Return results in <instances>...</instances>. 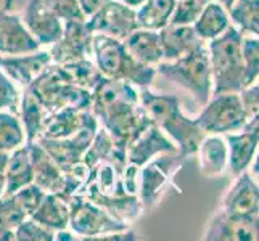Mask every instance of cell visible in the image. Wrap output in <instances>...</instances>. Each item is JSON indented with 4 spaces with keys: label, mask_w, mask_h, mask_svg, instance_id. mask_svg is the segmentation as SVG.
<instances>
[{
    "label": "cell",
    "mask_w": 259,
    "mask_h": 241,
    "mask_svg": "<svg viewBox=\"0 0 259 241\" xmlns=\"http://www.w3.org/2000/svg\"><path fill=\"white\" fill-rule=\"evenodd\" d=\"M82 163L87 166V178L79 195L129 225L142 216L144 206L139 196L129 195L124 186L126 147L116 143L108 132L98 126Z\"/></svg>",
    "instance_id": "6da1fadb"
},
{
    "label": "cell",
    "mask_w": 259,
    "mask_h": 241,
    "mask_svg": "<svg viewBox=\"0 0 259 241\" xmlns=\"http://www.w3.org/2000/svg\"><path fill=\"white\" fill-rule=\"evenodd\" d=\"M91 95V113L98 126L122 147L151 122L140 105L137 87L131 82L102 77Z\"/></svg>",
    "instance_id": "7a4b0ae2"
},
{
    "label": "cell",
    "mask_w": 259,
    "mask_h": 241,
    "mask_svg": "<svg viewBox=\"0 0 259 241\" xmlns=\"http://www.w3.org/2000/svg\"><path fill=\"white\" fill-rule=\"evenodd\" d=\"M139 100L151 122L174 141L179 153L184 158L196 153L206 133L198 127L195 119H189L182 113L177 97L155 93L148 90V87H144L139 92Z\"/></svg>",
    "instance_id": "3957f363"
},
{
    "label": "cell",
    "mask_w": 259,
    "mask_h": 241,
    "mask_svg": "<svg viewBox=\"0 0 259 241\" xmlns=\"http://www.w3.org/2000/svg\"><path fill=\"white\" fill-rule=\"evenodd\" d=\"M94 63L103 77L126 80L137 88L148 87L156 76V68L139 63L131 57L122 40L94 34L92 39Z\"/></svg>",
    "instance_id": "277c9868"
},
{
    "label": "cell",
    "mask_w": 259,
    "mask_h": 241,
    "mask_svg": "<svg viewBox=\"0 0 259 241\" xmlns=\"http://www.w3.org/2000/svg\"><path fill=\"white\" fill-rule=\"evenodd\" d=\"M243 34L235 26L229 28L208 43L214 93L240 92L243 88L242 65Z\"/></svg>",
    "instance_id": "5b68a950"
},
{
    "label": "cell",
    "mask_w": 259,
    "mask_h": 241,
    "mask_svg": "<svg viewBox=\"0 0 259 241\" xmlns=\"http://www.w3.org/2000/svg\"><path fill=\"white\" fill-rule=\"evenodd\" d=\"M156 66V73L164 76L172 84L189 90L201 106L209 100L212 77L206 42L200 43L196 49L182 57L166 61V63L161 61Z\"/></svg>",
    "instance_id": "8992f818"
},
{
    "label": "cell",
    "mask_w": 259,
    "mask_h": 241,
    "mask_svg": "<svg viewBox=\"0 0 259 241\" xmlns=\"http://www.w3.org/2000/svg\"><path fill=\"white\" fill-rule=\"evenodd\" d=\"M26 90L46 108L47 113H53L57 110L66 108V106L77 110H91V90L66 82L58 74L53 63L47 69H44L26 87Z\"/></svg>",
    "instance_id": "52a82bcc"
},
{
    "label": "cell",
    "mask_w": 259,
    "mask_h": 241,
    "mask_svg": "<svg viewBox=\"0 0 259 241\" xmlns=\"http://www.w3.org/2000/svg\"><path fill=\"white\" fill-rule=\"evenodd\" d=\"M184 159L179 151H169L155 156L139 169L137 196L145 211H151L163 201Z\"/></svg>",
    "instance_id": "ba28073f"
},
{
    "label": "cell",
    "mask_w": 259,
    "mask_h": 241,
    "mask_svg": "<svg viewBox=\"0 0 259 241\" xmlns=\"http://www.w3.org/2000/svg\"><path fill=\"white\" fill-rule=\"evenodd\" d=\"M248 121L249 118L240 102L238 92L214 93V97H209V100L203 105V111L195 119L204 133L219 135L242 130Z\"/></svg>",
    "instance_id": "9c48e42d"
},
{
    "label": "cell",
    "mask_w": 259,
    "mask_h": 241,
    "mask_svg": "<svg viewBox=\"0 0 259 241\" xmlns=\"http://www.w3.org/2000/svg\"><path fill=\"white\" fill-rule=\"evenodd\" d=\"M69 228L73 233L81 235L82 239L92 241L97 236H103L116 231H124L129 224L116 219L108 211L85 200L82 195H76L69 200Z\"/></svg>",
    "instance_id": "30bf717a"
},
{
    "label": "cell",
    "mask_w": 259,
    "mask_h": 241,
    "mask_svg": "<svg viewBox=\"0 0 259 241\" xmlns=\"http://www.w3.org/2000/svg\"><path fill=\"white\" fill-rule=\"evenodd\" d=\"M85 23L94 34H102L118 40H124L131 32L139 29L136 10L119 0H108L89 16Z\"/></svg>",
    "instance_id": "8fae6325"
},
{
    "label": "cell",
    "mask_w": 259,
    "mask_h": 241,
    "mask_svg": "<svg viewBox=\"0 0 259 241\" xmlns=\"http://www.w3.org/2000/svg\"><path fill=\"white\" fill-rule=\"evenodd\" d=\"M98 130V121L94 119L84 126L81 130H77L73 135H69L66 138H60V140H49L44 137H37L34 141L47 151V153L55 159V163L63 169L74 167L82 161V156L87 151V148L91 147L92 140L95 137V133Z\"/></svg>",
    "instance_id": "7c38bea8"
},
{
    "label": "cell",
    "mask_w": 259,
    "mask_h": 241,
    "mask_svg": "<svg viewBox=\"0 0 259 241\" xmlns=\"http://www.w3.org/2000/svg\"><path fill=\"white\" fill-rule=\"evenodd\" d=\"M94 32L85 21H66L57 42L52 43L50 58L53 65H63L69 61L89 58L92 55Z\"/></svg>",
    "instance_id": "4fadbf2b"
},
{
    "label": "cell",
    "mask_w": 259,
    "mask_h": 241,
    "mask_svg": "<svg viewBox=\"0 0 259 241\" xmlns=\"http://www.w3.org/2000/svg\"><path fill=\"white\" fill-rule=\"evenodd\" d=\"M259 235V219L235 216L219 208L209 219L203 239L206 241H254Z\"/></svg>",
    "instance_id": "5bb4252c"
},
{
    "label": "cell",
    "mask_w": 259,
    "mask_h": 241,
    "mask_svg": "<svg viewBox=\"0 0 259 241\" xmlns=\"http://www.w3.org/2000/svg\"><path fill=\"white\" fill-rule=\"evenodd\" d=\"M21 21L40 45H52L63 31V21L47 7L46 0H26Z\"/></svg>",
    "instance_id": "9a60e30c"
},
{
    "label": "cell",
    "mask_w": 259,
    "mask_h": 241,
    "mask_svg": "<svg viewBox=\"0 0 259 241\" xmlns=\"http://www.w3.org/2000/svg\"><path fill=\"white\" fill-rule=\"evenodd\" d=\"M259 118L254 116L248 121L246 126L238 130V133H224V140L227 143V167L234 175L245 172L248 166L253 163L254 155L257 151L259 132H257Z\"/></svg>",
    "instance_id": "2e32d148"
},
{
    "label": "cell",
    "mask_w": 259,
    "mask_h": 241,
    "mask_svg": "<svg viewBox=\"0 0 259 241\" xmlns=\"http://www.w3.org/2000/svg\"><path fill=\"white\" fill-rule=\"evenodd\" d=\"M169 151H177L174 141L169 140L158 126L150 122L126 145V159L129 164L142 167L155 156Z\"/></svg>",
    "instance_id": "e0dca14e"
},
{
    "label": "cell",
    "mask_w": 259,
    "mask_h": 241,
    "mask_svg": "<svg viewBox=\"0 0 259 241\" xmlns=\"http://www.w3.org/2000/svg\"><path fill=\"white\" fill-rule=\"evenodd\" d=\"M40 50V43L26 29L21 16L0 10V53L2 55H26Z\"/></svg>",
    "instance_id": "ac0fdd59"
},
{
    "label": "cell",
    "mask_w": 259,
    "mask_h": 241,
    "mask_svg": "<svg viewBox=\"0 0 259 241\" xmlns=\"http://www.w3.org/2000/svg\"><path fill=\"white\" fill-rule=\"evenodd\" d=\"M221 208L248 219H259V190L257 183L249 172L237 175V180L224 195Z\"/></svg>",
    "instance_id": "d6986e66"
},
{
    "label": "cell",
    "mask_w": 259,
    "mask_h": 241,
    "mask_svg": "<svg viewBox=\"0 0 259 241\" xmlns=\"http://www.w3.org/2000/svg\"><path fill=\"white\" fill-rule=\"evenodd\" d=\"M32 161V183L46 193L61 195L66 185L65 171L61 169L37 141L28 143Z\"/></svg>",
    "instance_id": "ffe728a7"
},
{
    "label": "cell",
    "mask_w": 259,
    "mask_h": 241,
    "mask_svg": "<svg viewBox=\"0 0 259 241\" xmlns=\"http://www.w3.org/2000/svg\"><path fill=\"white\" fill-rule=\"evenodd\" d=\"M50 65H52L50 53L37 50L32 53H26V55L2 57L0 69H2L16 85L26 88Z\"/></svg>",
    "instance_id": "44dd1931"
},
{
    "label": "cell",
    "mask_w": 259,
    "mask_h": 241,
    "mask_svg": "<svg viewBox=\"0 0 259 241\" xmlns=\"http://www.w3.org/2000/svg\"><path fill=\"white\" fill-rule=\"evenodd\" d=\"M94 119L95 116L91 113V110H77L66 106V108H61L47 114L39 137L49 140L66 138L76 133L77 130H81Z\"/></svg>",
    "instance_id": "7402d4cb"
},
{
    "label": "cell",
    "mask_w": 259,
    "mask_h": 241,
    "mask_svg": "<svg viewBox=\"0 0 259 241\" xmlns=\"http://www.w3.org/2000/svg\"><path fill=\"white\" fill-rule=\"evenodd\" d=\"M124 47L131 53L134 60L147 66H156L164 60L161 40L158 31L150 29H136L122 40Z\"/></svg>",
    "instance_id": "603a6c76"
},
{
    "label": "cell",
    "mask_w": 259,
    "mask_h": 241,
    "mask_svg": "<svg viewBox=\"0 0 259 241\" xmlns=\"http://www.w3.org/2000/svg\"><path fill=\"white\" fill-rule=\"evenodd\" d=\"M158 32H159V40H161L163 55L166 61L182 57L204 42L196 35L192 24L189 26L167 24L166 28L159 29Z\"/></svg>",
    "instance_id": "cb8c5ba5"
},
{
    "label": "cell",
    "mask_w": 259,
    "mask_h": 241,
    "mask_svg": "<svg viewBox=\"0 0 259 241\" xmlns=\"http://www.w3.org/2000/svg\"><path fill=\"white\" fill-rule=\"evenodd\" d=\"M5 188L4 195H12L23 186L32 183V161L28 143L13 150L8 156V163L4 171Z\"/></svg>",
    "instance_id": "d4e9b609"
},
{
    "label": "cell",
    "mask_w": 259,
    "mask_h": 241,
    "mask_svg": "<svg viewBox=\"0 0 259 241\" xmlns=\"http://www.w3.org/2000/svg\"><path fill=\"white\" fill-rule=\"evenodd\" d=\"M196 153L200 156V169L204 177H219L224 174L229 159L224 137L219 133H211L209 137L204 135Z\"/></svg>",
    "instance_id": "484cf974"
},
{
    "label": "cell",
    "mask_w": 259,
    "mask_h": 241,
    "mask_svg": "<svg viewBox=\"0 0 259 241\" xmlns=\"http://www.w3.org/2000/svg\"><path fill=\"white\" fill-rule=\"evenodd\" d=\"M31 219L53 231L66 230L69 225V204L55 193H46Z\"/></svg>",
    "instance_id": "4316f807"
},
{
    "label": "cell",
    "mask_w": 259,
    "mask_h": 241,
    "mask_svg": "<svg viewBox=\"0 0 259 241\" xmlns=\"http://www.w3.org/2000/svg\"><path fill=\"white\" fill-rule=\"evenodd\" d=\"M192 26L201 40L209 42L214 37L221 35L230 26L229 13L221 4L211 0L203 7L200 16L196 18Z\"/></svg>",
    "instance_id": "83f0119b"
},
{
    "label": "cell",
    "mask_w": 259,
    "mask_h": 241,
    "mask_svg": "<svg viewBox=\"0 0 259 241\" xmlns=\"http://www.w3.org/2000/svg\"><path fill=\"white\" fill-rule=\"evenodd\" d=\"M55 68L58 71V74L63 77L66 82L73 84L76 87L85 88V90H91V92L103 77L94 61L89 58L69 61V63H63V65H55Z\"/></svg>",
    "instance_id": "f1b7e54d"
},
{
    "label": "cell",
    "mask_w": 259,
    "mask_h": 241,
    "mask_svg": "<svg viewBox=\"0 0 259 241\" xmlns=\"http://www.w3.org/2000/svg\"><path fill=\"white\" fill-rule=\"evenodd\" d=\"M176 7V0H147L136 10L137 24L142 29L159 31L166 28Z\"/></svg>",
    "instance_id": "f546056e"
},
{
    "label": "cell",
    "mask_w": 259,
    "mask_h": 241,
    "mask_svg": "<svg viewBox=\"0 0 259 241\" xmlns=\"http://www.w3.org/2000/svg\"><path fill=\"white\" fill-rule=\"evenodd\" d=\"M20 113H21L20 121H21L23 129H24L26 143H31V141H34L40 135L44 121H46L49 113L28 90H26V88H24V93L21 97Z\"/></svg>",
    "instance_id": "4dcf8cb0"
},
{
    "label": "cell",
    "mask_w": 259,
    "mask_h": 241,
    "mask_svg": "<svg viewBox=\"0 0 259 241\" xmlns=\"http://www.w3.org/2000/svg\"><path fill=\"white\" fill-rule=\"evenodd\" d=\"M229 20L234 21L235 28L242 34H259V0H235L230 7Z\"/></svg>",
    "instance_id": "1f68e13d"
},
{
    "label": "cell",
    "mask_w": 259,
    "mask_h": 241,
    "mask_svg": "<svg viewBox=\"0 0 259 241\" xmlns=\"http://www.w3.org/2000/svg\"><path fill=\"white\" fill-rule=\"evenodd\" d=\"M26 143L21 121L12 111H0V151L12 153Z\"/></svg>",
    "instance_id": "d6a6232c"
},
{
    "label": "cell",
    "mask_w": 259,
    "mask_h": 241,
    "mask_svg": "<svg viewBox=\"0 0 259 241\" xmlns=\"http://www.w3.org/2000/svg\"><path fill=\"white\" fill-rule=\"evenodd\" d=\"M242 65H243V87L257 82L259 74V40L256 35L242 39Z\"/></svg>",
    "instance_id": "836d02e7"
},
{
    "label": "cell",
    "mask_w": 259,
    "mask_h": 241,
    "mask_svg": "<svg viewBox=\"0 0 259 241\" xmlns=\"http://www.w3.org/2000/svg\"><path fill=\"white\" fill-rule=\"evenodd\" d=\"M206 2L203 0H176V7L169 24L172 26H189L193 24L196 18L200 16L203 7Z\"/></svg>",
    "instance_id": "e575fe53"
},
{
    "label": "cell",
    "mask_w": 259,
    "mask_h": 241,
    "mask_svg": "<svg viewBox=\"0 0 259 241\" xmlns=\"http://www.w3.org/2000/svg\"><path fill=\"white\" fill-rule=\"evenodd\" d=\"M15 239L18 241H53L55 239V231L37 224L35 220L28 217L15 228Z\"/></svg>",
    "instance_id": "d590c367"
},
{
    "label": "cell",
    "mask_w": 259,
    "mask_h": 241,
    "mask_svg": "<svg viewBox=\"0 0 259 241\" xmlns=\"http://www.w3.org/2000/svg\"><path fill=\"white\" fill-rule=\"evenodd\" d=\"M46 4L63 23L87 20L81 5H79V0H46Z\"/></svg>",
    "instance_id": "8d00e7d4"
},
{
    "label": "cell",
    "mask_w": 259,
    "mask_h": 241,
    "mask_svg": "<svg viewBox=\"0 0 259 241\" xmlns=\"http://www.w3.org/2000/svg\"><path fill=\"white\" fill-rule=\"evenodd\" d=\"M20 108V92L18 85L0 69V111L10 110L16 113Z\"/></svg>",
    "instance_id": "74e56055"
},
{
    "label": "cell",
    "mask_w": 259,
    "mask_h": 241,
    "mask_svg": "<svg viewBox=\"0 0 259 241\" xmlns=\"http://www.w3.org/2000/svg\"><path fill=\"white\" fill-rule=\"evenodd\" d=\"M240 95V102H242L243 108L248 114V118L251 119L254 116H257V110H259V87L257 82L243 87L242 90L238 92Z\"/></svg>",
    "instance_id": "f35d334b"
},
{
    "label": "cell",
    "mask_w": 259,
    "mask_h": 241,
    "mask_svg": "<svg viewBox=\"0 0 259 241\" xmlns=\"http://www.w3.org/2000/svg\"><path fill=\"white\" fill-rule=\"evenodd\" d=\"M106 2H108V0H79V5H81L84 15L89 18L91 15H94L102 5H105Z\"/></svg>",
    "instance_id": "ab89813d"
},
{
    "label": "cell",
    "mask_w": 259,
    "mask_h": 241,
    "mask_svg": "<svg viewBox=\"0 0 259 241\" xmlns=\"http://www.w3.org/2000/svg\"><path fill=\"white\" fill-rule=\"evenodd\" d=\"M119 2L126 4V5H129L132 8H137V7H140L144 2H147V0H119Z\"/></svg>",
    "instance_id": "60d3db41"
},
{
    "label": "cell",
    "mask_w": 259,
    "mask_h": 241,
    "mask_svg": "<svg viewBox=\"0 0 259 241\" xmlns=\"http://www.w3.org/2000/svg\"><path fill=\"white\" fill-rule=\"evenodd\" d=\"M214 2H218V4H221L222 7H224L226 8V10L229 12L230 10V7L232 5H234V2H235V0H214Z\"/></svg>",
    "instance_id": "b9f144b4"
},
{
    "label": "cell",
    "mask_w": 259,
    "mask_h": 241,
    "mask_svg": "<svg viewBox=\"0 0 259 241\" xmlns=\"http://www.w3.org/2000/svg\"><path fill=\"white\" fill-rule=\"evenodd\" d=\"M4 188H5V177L4 174H0V196L4 195Z\"/></svg>",
    "instance_id": "7bdbcfd3"
},
{
    "label": "cell",
    "mask_w": 259,
    "mask_h": 241,
    "mask_svg": "<svg viewBox=\"0 0 259 241\" xmlns=\"http://www.w3.org/2000/svg\"><path fill=\"white\" fill-rule=\"evenodd\" d=\"M15 4V0H4V10H10V8H12V5Z\"/></svg>",
    "instance_id": "ee69618b"
},
{
    "label": "cell",
    "mask_w": 259,
    "mask_h": 241,
    "mask_svg": "<svg viewBox=\"0 0 259 241\" xmlns=\"http://www.w3.org/2000/svg\"><path fill=\"white\" fill-rule=\"evenodd\" d=\"M0 63H2V57H0Z\"/></svg>",
    "instance_id": "f6af8a7d"
}]
</instances>
